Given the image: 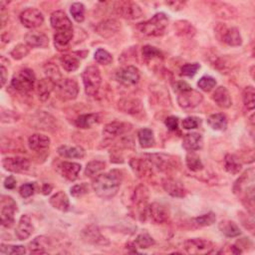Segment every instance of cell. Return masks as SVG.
Instances as JSON below:
<instances>
[{
  "mask_svg": "<svg viewBox=\"0 0 255 255\" xmlns=\"http://www.w3.org/2000/svg\"><path fill=\"white\" fill-rule=\"evenodd\" d=\"M123 181V174L119 170H112L95 178L92 187L95 194L104 200L114 198L119 191Z\"/></svg>",
  "mask_w": 255,
  "mask_h": 255,
  "instance_id": "1",
  "label": "cell"
},
{
  "mask_svg": "<svg viewBox=\"0 0 255 255\" xmlns=\"http://www.w3.org/2000/svg\"><path fill=\"white\" fill-rule=\"evenodd\" d=\"M233 193L241 199L242 204L253 214L254 207V170L249 169L235 181Z\"/></svg>",
  "mask_w": 255,
  "mask_h": 255,
  "instance_id": "2",
  "label": "cell"
},
{
  "mask_svg": "<svg viewBox=\"0 0 255 255\" xmlns=\"http://www.w3.org/2000/svg\"><path fill=\"white\" fill-rule=\"evenodd\" d=\"M169 18L165 13H156L150 20L142 22L138 25L141 33L151 37L162 36L168 27Z\"/></svg>",
  "mask_w": 255,
  "mask_h": 255,
  "instance_id": "3",
  "label": "cell"
},
{
  "mask_svg": "<svg viewBox=\"0 0 255 255\" xmlns=\"http://www.w3.org/2000/svg\"><path fill=\"white\" fill-rule=\"evenodd\" d=\"M82 79L85 92L88 96L95 97L96 95H98L102 84V76L98 67L90 66L86 68L82 74Z\"/></svg>",
  "mask_w": 255,
  "mask_h": 255,
  "instance_id": "4",
  "label": "cell"
},
{
  "mask_svg": "<svg viewBox=\"0 0 255 255\" xmlns=\"http://www.w3.org/2000/svg\"><path fill=\"white\" fill-rule=\"evenodd\" d=\"M36 77L31 69H24L11 80V88L20 93H29L33 90Z\"/></svg>",
  "mask_w": 255,
  "mask_h": 255,
  "instance_id": "5",
  "label": "cell"
},
{
  "mask_svg": "<svg viewBox=\"0 0 255 255\" xmlns=\"http://www.w3.org/2000/svg\"><path fill=\"white\" fill-rule=\"evenodd\" d=\"M148 161L152 164V166L155 167L161 172H170L178 164V158L173 155L165 154V153H149L145 155Z\"/></svg>",
  "mask_w": 255,
  "mask_h": 255,
  "instance_id": "6",
  "label": "cell"
},
{
  "mask_svg": "<svg viewBox=\"0 0 255 255\" xmlns=\"http://www.w3.org/2000/svg\"><path fill=\"white\" fill-rule=\"evenodd\" d=\"M55 92L63 101H71L75 100L79 94V86L77 82L73 79H62L56 87Z\"/></svg>",
  "mask_w": 255,
  "mask_h": 255,
  "instance_id": "7",
  "label": "cell"
},
{
  "mask_svg": "<svg viewBox=\"0 0 255 255\" xmlns=\"http://www.w3.org/2000/svg\"><path fill=\"white\" fill-rule=\"evenodd\" d=\"M114 9L119 16L125 19L135 20L143 16L142 8L134 1H117L114 4Z\"/></svg>",
  "mask_w": 255,
  "mask_h": 255,
  "instance_id": "8",
  "label": "cell"
},
{
  "mask_svg": "<svg viewBox=\"0 0 255 255\" xmlns=\"http://www.w3.org/2000/svg\"><path fill=\"white\" fill-rule=\"evenodd\" d=\"M18 210L15 201L7 196H2L1 198V225L4 228H11L14 223V214Z\"/></svg>",
  "mask_w": 255,
  "mask_h": 255,
  "instance_id": "9",
  "label": "cell"
},
{
  "mask_svg": "<svg viewBox=\"0 0 255 255\" xmlns=\"http://www.w3.org/2000/svg\"><path fill=\"white\" fill-rule=\"evenodd\" d=\"M215 31L217 37L230 46H239L242 44L240 32L236 27L228 28L226 25L219 23Z\"/></svg>",
  "mask_w": 255,
  "mask_h": 255,
  "instance_id": "10",
  "label": "cell"
},
{
  "mask_svg": "<svg viewBox=\"0 0 255 255\" xmlns=\"http://www.w3.org/2000/svg\"><path fill=\"white\" fill-rule=\"evenodd\" d=\"M203 100H204V96L200 92L194 89L179 93L178 97V103L179 107L182 108L183 110L195 109L203 102Z\"/></svg>",
  "mask_w": 255,
  "mask_h": 255,
  "instance_id": "11",
  "label": "cell"
},
{
  "mask_svg": "<svg viewBox=\"0 0 255 255\" xmlns=\"http://www.w3.org/2000/svg\"><path fill=\"white\" fill-rule=\"evenodd\" d=\"M184 250L189 254H208L213 250L212 242L203 238L187 239L183 243Z\"/></svg>",
  "mask_w": 255,
  "mask_h": 255,
  "instance_id": "12",
  "label": "cell"
},
{
  "mask_svg": "<svg viewBox=\"0 0 255 255\" xmlns=\"http://www.w3.org/2000/svg\"><path fill=\"white\" fill-rule=\"evenodd\" d=\"M51 26L53 29H55V33H66V32H74L73 31V25L67 14L58 10L51 14L50 18Z\"/></svg>",
  "mask_w": 255,
  "mask_h": 255,
  "instance_id": "13",
  "label": "cell"
},
{
  "mask_svg": "<svg viewBox=\"0 0 255 255\" xmlns=\"http://www.w3.org/2000/svg\"><path fill=\"white\" fill-rule=\"evenodd\" d=\"M20 21L26 28L34 29L43 24L44 16L36 8H27L20 14Z\"/></svg>",
  "mask_w": 255,
  "mask_h": 255,
  "instance_id": "14",
  "label": "cell"
},
{
  "mask_svg": "<svg viewBox=\"0 0 255 255\" xmlns=\"http://www.w3.org/2000/svg\"><path fill=\"white\" fill-rule=\"evenodd\" d=\"M3 168L11 173L22 174L29 170L30 163L27 158L21 156H9L3 158L2 161Z\"/></svg>",
  "mask_w": 255,
  "mask_h": 255,
  "instance_id": "15",
  "label": "cell"
},
{
  "mask_svg": "<svg viewBox=\"0 0 255 255\" xmlns=\"http://www.w3.org/2000/svg\"><path fill=\"white\" fill-rule=\"evenodd\" d=\"M116 78L125 86H133L139 82L140 72L135 66H126L117 72Z\"/></svg>",
  "mask_w": 255,
  "mask_h": 255,
  "instance_id": "16",
  "label": "cell"
},
{
  "mask_svg": "<svg viewBox=\"0 0 255 255\" xmlns=\"http://www.w3.org/2000/svg\"><path fill=\"white\" fill-rule=\"evenodd\" d=\"M96 32L104 37V38H111L116 35L121 29V23L116 19H105L101 21L97 26H96Z\"/></svg>",
  "mask_w": 255,
  "mask_h": 255,
  "instance_id": "17",
  "label": "cell"
},
{
  "mask_svg": "<svg viewBox=\"0 0 255 255\" xmlns=\"http://www.w3.org/2000/svg\"><path fill=\"white\" fill-rule=\"evenodd\" d=\"M147 216L155 223H164L169 219V211L165 205L153 203L151 205H148Z\"/></svg>",
  "mask_w": 255,
  "mask_h": 255,
  "instance_id": "18",
  "label": "cell"
},
{
  "mask_svg": "<svg viewBox=\"0 0 255 255\" xmlns=\"http://www.w3.org/2000/svg\"><path fill=\"white\" fill-rule=\"evenodd\" d=\"M118 108L125 114L138 115L144 110L142 102L135 98H123L118 102Z\"/></svg>",
  "mask_w": 255,
  "mask_h": 255,
  "instance_id": "19",
  "label": "cell"
},
{
  "mask_svg": "<svg viewBox=\"0 0 255 255\" xmlns=\"http://www.w3.org/2000/svg\"><path fill=\"white\" fill-rule=\"evenodd\" d=\"M148 199H149V189L147 188V186L141 184L139 185L134 193V198L133 201L135 203V204L137 205L138 209L141 212V215H145L147 216V209H148Z\"/></svg>",
  "mask_w": 255,
  "mask_h": 255,
  "instance_id": "20",
  "label": "cell"
},
{
  "mask_svg": "<svg viewBox=\"0 0 255 255\" xmlns=\"http://www.w3.org/2000/svg\"><path fill=\"white\" fill-rule=\"evenodd\" d=\"M25 42L32 48H46L49 45V38L42 32H29L25 35Z\"/></svg>",
  "mask_w": 255,
  "mask_h": 255,
  "instance_id": "21",
  "label": "cell"
},
{
  "mask_svg": "<svg viewBox=\"0 0 255 255\" xmlns=\"http://www.w3.org/2000/svg\"><path fill=\"white\" fill-rule=\"evenodd\" d=\"M81 165L77 163L70 162H63L58 166V171L63 178L70 181H74L78 178V176L81 172Z\"/></svg>",
  "mask_w": 255,
  "mask_h": 255,
  "instance_id": "22",
  "label": "cell"
},
{
  "mask_svg": "<svg viewBox=\"0 0 255 255\" xmlns=\"http://www.w3.org/2000/svg\"><path fill=\"white\" fill-rule=\"evenodd\" d=\"M130 125L122 122H113L105 126L103 134L108 139H114L124 135L126 132L130 130Z\"/></svg>",
  "mask_w": 255,
  "mask_h": 255,
  "instance_id": "23",
  "label": "cell"
},
{
  "mask_svg": "<svg viewBox=\"0 0 255 255\" xmlns=\"http://www.w3.org/2000/svg\"><path fill=\"white\" fill-rule=\"evenodd\" d=\"M34 228L32 226L31 218L29 215L24 214L20 217L18 226L15 230V234L19 240H25L33 232Z\"/></svg>",
  "mask_w": 255,
  "mask_h": 255,
  "instance_id": "24",
  "label": "cell"
},
{
  "mask_svg": "<svg viewBox=\"0 0 255 255\" xmlns=\"http://www.w3.org/2000/svg\"><path fill=\"white\" fill-rule=\"evenodd\" d=\"M212 100L215 104L222 109H229L232 105V100L230 94L226 87H218L212 94Z\"/></svg>",
  "mask_w": 255,
  "mask_h": 255,
  "instance_id": "25",
  "label": "cell"
},
{
  "mask_svg": "<svg viewBox=\"0 0 255 255\" xmlns=\"http://www.w3.org/2000/svg\"><path fill=\"white\" fill-rule=\"evenodd\" d=\"M204 146L203 136L199 133L186 134L182 141V147L188 152L200 151Z\"/></svg>",
  "mask_w": 255,
  "mask_h": 255,
  "instance_id": "26",
  "label": "cell"
},
{
  "mask_svg": "<svg viewBox=\"0 0 255 255\" xmlns=\"http://www.w3.org/2000/svg\"><path fill=\"white\" fill-rule=\"evenodd\" d=\"M50 139L41 134H34L28 139L29 148L34 152H43L50 147Z\"/></svg>",
  "mask_w": 255,
  "mask_h": 255,
  "instance_id": "27",
  "label": "cell"
},
{
  "mask_svg": "<svg viewBox=\"0 0 255 255\" xmlns=\"http://www.w3.org/2000/svg\"><path fill=\"white\" fill-rule=\"evenodd\" d=\"M164 189L166 193H168L170 196L174 198H184L186 195V190L183 188V186L173 178H167L163 181Z\"/></svg>",
  "mask_w": 255,
  "mask_h": 255,
  "instance_id": "28",
  "label": "cell"
},
{
  "mask_svg": "<svg viewBox=\"0 0 255 255\" xmlns=\"http://www.w3.org/2000/svg\"><path fill=\"white\" fill-rule=\"evenodd\" d=\"M131 168L139 178H146L152 173V164L148 159L133 158L130 162Z\"/></svg>",
  "mask_w": 255,
  "mask_h": 255,
  "instance_id": "29",
  "label": "cell"
},
{
  "mask_svg": "<svg viewBox=\"0 0 255 255\" xmlns=\"http://www.w3.org/2000/svg\"><path fill=\"white\" fill-rule=\"evenodd\" d=\"M49 203L55 209H58L60 211H67L70 206L69 199L64 191H58V193L52 196Z\"/></svg>",
  "mask_w": 255,
  "mask_h": 255,
  "instance_id": "30",
  "label": "cell"
},
{
  "mask_svg": "<svg viewBox=\"0 0 255 255\" xmlns=\"http://www.w3.org/2000/svg\"><path fill=\"white\" fill-rule=\"evenodd\" d=\"M50 246V240L45 236H38L29 243V251L33 254L47 253V248Z\"/></svg>",
  "mask_w": 255,
  "mask_h": 255,
  "instance_id": "31",
  "label": "cell"
},
{
  "mask_svg": "<svg viewBox=\"0 0 255 255\" xmlns=\"http://www.w3.org/2000/svg\"><path fill=\"white\" fill-rule=\"evenodd\" d=\"M100 121V117L98 114H84V115H81L79 116L76 121H75V125L77 128H79V129H91V128L98 124Z\"/></svg>",
  "mask_w": 255,
  "mask_h": 255,
  "instance_id": "32",
  "label": "cell"
},
{
  "mask_svg": "<svg viewBox=\"0 0 255 255\" xmlns=\"http://www.w3.org/2000/svg\"><path fill=\"white\" fill-rule=\"evenodd\" d=\"M55 87L56 84L48 78L40 80L37 84V94L39 99L42 101H46L47 99H49L52 91L55 90Z\"/></svg>",
  "mask_w": 255,
  "mask_h": 255,
  "instance_id": "33",
  "label": "cell"
},
{
  "mask_svg": "<svg viewBox=\"0 0 255 255\" xmlns=\"http://www.w3.org/2000/svg\"><path fill=\"white\" fill-rule=\"evenodd\" d=\"M207 124L214 131H226L228 128V119L223 114H213L207 118Z\"/></svg>",
  "mask_w": 255,
  "mask_h": 255,
  "instance_id": "34",
  "label": "cell"
},
{
  "mask_svg": "<svg viewBox=\"0 0 255 255\" xmlns=\"http://www.w3.org/2000/svg\"><path fill=\"white\" fill-rule=\"evenodd\" d=\"M218 229L221 231V233H223L228 237H236L241 234V230L238 228V226L231 220H222L219 223Z\"/></svg>",
  "mask_w": 255,
  "mask_h": 255,
  "instance_id": "35",
  "label": "cell"
},
{
  "mask_svg": "<svg viewBox=\"0 0 255 255\" xmlns=\"http://www.w3.org/2000/svg\"><path fill=\"white\" fill-rule=\"evenodd\" d=\"M57 152L61 156L66 158H83L85 156V151L81 147L61 146Z\"/></svg>",
  "mask_w": 255,
  "mask_h": 255,
  "instance_id": "36",
  "label": "cell"
},
{
  "mask_svg": "<svg viewBox=\"0 0 255 255\" xmlns=\"http://www.w3.org/2000/svg\"><path fill=\"white\" fill-rule=\"evenodd\" d=\"M175 29L177 34L181 37H193L196 34V28L194 25L185 20H180L175 23Z\"/></svg>",
  "mask_w": 255,
  "mask_h": 255,
  "instance_id": "37",
  "label": "cell"
},
{
  "mask_svg": "<svg viewBox=\"0 0 255 255\" xmlns=\"http://www.w3.org/2000/svg\"><path fill=\"white\" fill-rule=\"evenodd\" d=\"M242 168V164L236 155L228 153L225 157V169L228 173L231 175H237Z\"/></svg>",
  "mask_w": 255,
  "mask_h": 255,
  "instance_id": "38",
  "label": "cell"
},
{
  "mask_svg": "<svg viewBox=\"0 0 255 255\" xmlns=\"http://www.w3.org/2000/svg\"><path fill=\"white\" fill-rule=\"evenodd\" d=\"M138 138H139V143H140L141 147L145 148V149L152 148L155 143L153 132L151 129H148V128H145V129H142L139 131Z\"/></svg>",
  "mask_w": 255,
  "mask_h": 255,
  "instance_id": "39",
  "label": "cell"
},
{
  "mask_svg": "<svg viewBox=\"0 0 255 255\" xmlns=\"http://www.w3.org/2000/svg\"><path fill=\"white\" fill-rule=\"evenodd\" d=\"M185 163L187 168L191 172H200L204 169V165L200 155L197 154L195 152H190L187 153L185 157Z\"/></svg>",
  "mask_w": 255,
  "mask_h": 255,
  "instance_id": "40",
  "label": "cell"
},
{
  "mask_svg": "<svg viewBox=\"0 0 255 255\" xmlns=\"http://www.w3.org/2000/svg\"><path fill=\"white\" fill-rule=\"evenodd\" d=\"M62 67L67 72H74L80 67V61L77 57L72 55H63L60 58Z\"/></svg>",
  "mask_w": 255,
  "mask_h": 255,
  "instance_id": "41",
  "label": "cell"
},
{
  "mask_svg": "<svg viewBox=\"0 0 255 255\" xmlns=\"http://www.w3.org/2000/svg\"><path fill=\"white\" fill-rule=\"evenodd\" d=\"M106 168V164L101 161H93L87 164L85 175L89 178H94L99 176L101 172H103Z\"/></svg>",
  "mask_w": 255,
  "mask_h": 255,
  "instance_id": "42",
  "label": "cell"
},
{
  "mask_svg": "<svg viewBox=\"0 0 255 255\" xmlns=\"http://www.w3.org/2000/svg\"><path fill=\"white\" fill-rule=\"evenodd\" d=\"M242 100L244 106L249 110L252 111L255 107V91L252 86H248L244 88L242 92Z\"/></svg>",
  "mask_w": 255,
  "mask_h": 255,
  "instance_id": "43",
  "label": "cell"
},
{
  "mask_svg": "<svg viewBox=\"0 0 255 255\" xmlns=\"http://www.w3.org/2000/svg\"><path fill=\"white\" fill-rule=\"evenodd\" d=\"M143 57L149 61H154V60H163L164 59V55L163 53L159 51L158 49H156L153 46L151 45H146L143 47Z\"/></svg>",
  "mask_w": 255,
  "mask_h": 255,
  "instance_id": "44",
  "label": "cell"
},
{
  "mask_svg": "<svg viewBox=\"0 0 255 255\" xmlns=\"http://www.w3.org/2000/svg\"><path fill=\"white\" fill-rule=\"evenodd\" d=\"M44 71H45V74H46V78L53 81L56 85L60 81H62V76H61L60 70H59L58 66L55 65V64H53V63L46 64L45 67H44Z\"/></svg>",
  "mask_w": 255,
  "mask_h": 255,
  "instance_id": "45",
  "label": "cell"
},
{
  "mask_svg": "<svg viewBox=\"0 0 255 255\" xmlns=\"http://www.w3.org/2000/svg\"><path fill=\"white\" fill-rule=\"evenodd\" d=\"M154 244V239L147 232L141 233L139 234L135 241L133 242V247H138V248H142V249H146L149 248L151 246H153Z\"/></svg>",
  "mask_w": 255,
  "mask_h": 255,
  "instance_id": "46",
  "label": "cell"
},
{
  "mask_svg": "<svg viewBox=\"0 0 255 255\" xmlns=\"http://www.w3.org/2000/svg\"><path fill=\"white\" fill-rule=\"evenodd\" d=\"M215 13L218 15V17L221 18H232L235 15V10L234 7L226 4V3H215Z\"/></svg>",
  "mask_w": 255,
  "mask_h": 255,
  "instance_id": "47",
  "label": "cell"
},
{
  "mask_svg": "<svg viewBox=\"0 0 255 255\" xmlns=\"http://www.w3.org/2000/svg\"><path fill=\"white\" fill-rule=\"evenodd\" d=\"M216 221V216L213 212H208L205 214H203L201 216H198L194 219L195 225L199 228H204V227H210Z\"/></svg>",
  "mask_w": 255,
  "mask_h": 255,
  "instance_id": "48",
  "label": "cell"
},
{
  "mask_svg": "<svg viewBox=\"0 0 255 255\" xmlns=\"http://www.w3.org/2000/svg\"><path fill=\"white\" fill-rule=\"evenodd\" d=\"M84 233L86 234L85 238L89 241V242H93V243H104L105 238H103V236L101 235V233L99 232L98 229L95 227H90L88 228L87 231H84Z\"/></svg>",
  "mask_w": 255,
  "mask_h": 255,
  "instance_id": "49",
  "label": "cell"
},
{
  "mask_svg": "<svg viewBox=\"0 0 255 255\" xmlns=\"http://www.w3.org/2000/svg\"><path fill=\"white\" fill-rule=\"evenodd\" d=\"M70 12L72 14V17L74 20L78 23H81L85 19V6L83 3L75 2L70 7Z\"/></svg>",
  "mask_w": 255,
  "mask_h": 255,
  "instance_id": "50",
  "label": "cell"
},
{
  "mask_svg": "<svg viewBox=\"0 0 255 255\" xmlns=\"http://www.w3.org/2000/svg\"><path fill=\"white\" fill-rule=\"evenodd\" d=\"M26 249L22 245H8V244H1L0 247V253L2 255H16V254H24Z\"/></svg>",
  "mask_w": 255,
  "mask_h": 255,
  "instance_id": "51",
  "label": "cell"
},
{
  "mask_svg": "<svg viewBox=\"0 0 255 255\" xmlns=\"http://www.w3.org/2000/svg\"><path fill=\"white\" fill-rule=\"evenodd\" d=\"M95 60L102 65H110L113 62V56L104 49H98L94 56Z\"/></svg>",
  "mask_w": 255,
  "mask_h": 255,
  "instance_id": "52",
  "label": "cell"
},
{
  "mask_svg": "<svg viewBox=\"0 0 255 255\" xmlns=\"http://www.w3.org/2000/svg\"><path fill=\"white\" fill-rule=\"evenodd\" d=\"M200 69H201V65L199 63H187V64H184V65L181 67L180 72H181L182 76L191 78L198 73V71Z\"/></svg>",
  "mask_w": 255,
  "mask_h": 255,
  "instance_id": "53",
  "label": "cell"
},
{
  "mask_svg": "<svg viewBox=\"0 0 255 255\" xmlns=\"http://www.w3.org/2000/svg\"><path fill=\"white\" fill-rule=\"evenodd\" d=\"M198 86L204 92H210L216 86V81L210 76H204L198 82Z\"/></svg>",
  "mask_w": 255,
  "mask_h": 255,
  "instance_id": "54",
  "label": "cell"
},
{
  "mask_svg": "<svg viewBox=\"0 0 255 255\" xmlns=\"http://www.w3.org/2000/svg\"><path fill=\"white\" fill-rule=\"evenodd\" d=\"M30 52V47L27 44H19L14 49L11 51L10 55L15 59V60H20L24 57H26Z\"/></svg>",
  "mask_w": 255,
  "mask_h": 255,
  "instance_id": "55",
  "label": "cell"
},
{
  "mask_svg": "<svg viewBox=\"0 0 255 255\" xmlns=\"http://www.w3.org/2000/svg\"><path fill=\"white\" fill-rule=\"evenodd\" d=\"M202 124V120L198 117H187L185 118L181 125H182V128L185 130H194V129H197V128Z\"/></svg>",
  "mask_w": 255,
  "mask_h": 255,
  "instance_id": "56",
  "label": "cell"
},
{
  "mask_svg": "<svg viewBox=\"0 0 255 255\" xmlns=\"http://www.w3.org/2000/svg\"><path fill=\"white\" fill-rule=\"evenodd\" d=\"M70 193L72 195V197L74 198H80L86 194L89 193V186L86 182L80 183V184H76L74 186L71 187Z\"/></svg>",
  "mask_w": 255,
  "mask_h": 255,
  "instance_id": "57",
  "label": "cell"
},
{
  "mask_svg": "<svg viewBox=\"0 0 255 255\" xmlns=\"http://www.w3.org/2000/svg\"><path fill=\"white\" fill-rule=\"evenodd\" d=\"M34 191H35V186L33 183H24L23 185L20 186L19 194L22 198L27 199L33 196Z\"/></svg>",
  "mask_w": 255,
  "mask_h": 255,
  "instance_id": "58",
  "label": "cell"
},
{
  "mask_svg": "<svg viewBox=\"0 0 255 255\" xmlns=\"http://www.w3.org/2000/svg\"><path fill=\"white\" fill-rule=\"evenodd\" d=\"M165 125L170 131H177L178 128V118L175 116L168 117L165 121Z\"/></svg>",
  "mask_w": 255,
  "mask_h": 255,
  "instance_id": "59",
  "label": "cell"
},
{
  "mask_svg": "<svg viewBox=\"0 0 255 255\" xmlns=\"http://www.w3.org/2000/svg\"><path fill=\"white\" fill-rule=\"evenodd\" d=\"M174 87H175V90L177 91V92H178V93H181V92H185V91H188V90H190V89H193L191 88L186 82H184V81H178V82H176L175 84H174Z\"/></svg>",
  "mask_w": 255,
  "mask_h": 255,
  "instance_id": "60",
  "label": "cell"
},
{
  "mask_svg": "<svg viewBox=\"0 0 255 255\" xmlns=\"http://www.w3.org/2000/svg\"><path fill=\"white\" fill-rule=\"evenodd\" d=\"M4 186L7 189H13L16 186V179L13 177H8L4 181Z\"/></svg>",
  "mask_w": 255,
  "mask_h": 255,
  "instance_id": "61",
  "label": "cell"
},
{
  "mask_svg": "<svg viewBox=\"0 0 255 255\" xmlns=\"http://www.w3.org/2000/svg\"><path fill=\"white\" fill-rule=\"evenodd\" d=\"M0 73H1V86L4 87L7 81V69L5 68L3 63H1V67H0Z\"/></svg>",
  "mask_w": 255,
  "mask_h": 255,
  "instance_id": "62",
  "label": "cell"
},
{
  "mask_svg": "<svg viewBox=\"0 0 255 255\" xmlns=\"http://www.w3.org/2000/svg\"><path fill=\"white\" fill-rule=\"evenodd\" d=\"M167 5L171 6L174 10H179L184 6V2L182 1H173V2H167Z\"/></svg>",
  "mask_w": 255,
  "mask_h": 255,
  "instance_id": "63",
  "label": "cell"
},
{
  "mask_svg": "<svg viewBox=\"0 0 255 255\" xmlns=\"http://www.w3.org/2000/svg\"><path fill=\"white\" fill-rule=\"evenodd\" d=\"M52 188H53V187H52L51 184H49V183H45V184L43 185V188H42L43 194H44V195H49V194L51 193Z\"/></svg>",
  "mask_w": 255,
  "mask_h": 255,
  "instance_id": "64",
  "label": "cell"
}]
</instances>
